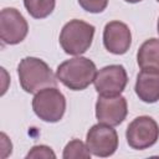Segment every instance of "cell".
Wrapping results in <instances>:
<instances>
[{
    "instance_id": "cell-1",
    "label": "cell",
    "mask_w": 159,
    "mask_h": 159,
    "mask_svg": "<svg viewBox=\"0 0 159 159\" xmlns=\"http://www.w3.org/2000/svg\"><path fill=\"white\" fill-rule=\"evenodd\" d=\"M17 76L20 86L26 93H37L46 87L57 86V77L50 66L37 57L22 58L17 66Z\"/></svg>"
},
{
    "instance_id": "cell-2",
    "label": "cell",
    "mask_w": 159,
    "mask_h": 159,
    "mask_svg": "<svg viewBox=\"0 0 159 159\" xmlns=\"http://www.w3.org/2000/svg\"><path fill=\"white\" fill-rule=\"evenodd\" d=\"M97 73L96 65L92 60L82 56L66 60L56 70L57 80L72 91H83L93 81Z\"/></svg>"
},
{
    "instance_id": "cell-3",
    "label": "cell",
    "mask_w": 159,
    "mask_h": 159,
    "mask_svg": "<svg viewBox=\"0 0 159 159\" xmlns=\"http://www.w3.org/2000/svg\"><path fill=\"white\" fill-rule=\"evenodd\" d=\"M94 26L78 19L70 20L60 32V45L62 50L71 56H81L92 45Z\"/></svg>"
},
{
    "instance_id": "cell-4",
    "label": "cell",
    "mask_w": 159,
    "mask_h": 159,
    "mask_svg": "<svg viewBox=\"0 0 159 159\" xmlns=\"http://www.w3.org/2000/svg\"><path fill=\"white\" fill-rule=\"evenodd\" d=\"M32 109L35 114L43 122H60L66 111V98L57 87H46L32 99Z\"/></svg>"
},
{
    "instance_id": "cell-5",
    "label": "cell",
    "mask_w": 159,
    "mask_h": 159,
    "mask_svg": "<svg viewBox=\"0 0 159 159\" xmlns=\"http://www.w3.org/2000/svg\"><path fill=\"white\" fill-rule=\"evenodd\" d=\"M125 139L132 149H148L153 147L159 139V125L152 117L139 116L128 124Z\"/></svg>"
},
{
    "instance_id": "cell-6",
    "label": "cell",
    "mask_w": 159,
    "mask_h": 159,
    "mask_svg": "<svg viewBox=\"0 0 159 159\" xmlns=\"http://www.w3.org/2000/svg\"><path fill=\"white\" fill-rule=\"evenodd\" d=\"M118 134L112 125L99 123L89 128L86 135V145L91 154L107 158L116 153L118 149Z\"/></svg>"
},
{
    "instance_id": "cell-7",
    "label": "cell",
    "mask_w": 159,
    "mask_h": 159,
    "mask_svg": "<svg viewBox=\"0 0 159 159\" xmlns=\"http://www.w3.org/2000/svg\"><path fill=\"white\" fill-rule=\"evenodd\" d=\"M128 83V75L122 65H109L97 71L93 84L101 96L120 94Z\"/></svg>"
},
{
    "instance_id": "cell-8",
    "label": "cell",
    "mask_w": 159,
    "mask_h": 159,
    "mask_svg": "<svg viewBox=\"0 0 159 159\" xmlns=\"http://www.w3.org/2000/svg\"><path fill=\"white\" fill-rule=\"evenodd\" d=\"M29 32V25L15 7H5L0 12V37L6 45L22 42Z\"/></svg>"
},
{
    "instance_id": "cell-9",
    "label": "cell",
    "mask_w": 159,
    "mask_h": 159,
    "mask_svg": "<svg viewBox=\"0 0 159 159\" xmlns=\"http://www.w3.org/2000/svg\"><path fill=\"white\" fill-rule=\"evenodd\" d=\"M128 114L127 99L120 96H101L98 94L96 102V118L99 123L112 127L123 123Z\"/></svg>"
},
{
    "instance_id": "cell-10",
    "label": "cell",
    "mask_w": 159,
    "mask_h": 159,
    "mask_svg": "<svg viewBox=\"0 0 159 159\" xmlns=\"http://www.w3.org/2000/svg\"><path fill=\"white\" fill-rule=\"evenodd\" d=\"M103 45L113 55H124L132 45L129 27L118 20L107 22L103 30Z\"/></svg>"
},
{
    "instance_id": "cell-11",
    "label": "cell",
    "mask_w": 159,
    "mask_h": 159,
    "mask_svg": "<svg viewBox=\"0 0 159 159\" xmlns=\"http://www.w3.org/2000/svg\"><path fill=\"white\" fill-rule=\"evenodd\" d=\"M135 93L140 101L145 103H155L159 101V70H142L137 75L134 86Z\"/></svg>"
},
{
    "instance_id": "cell-12",
    "label": "cell",
    "mask_w": 159,
    "mask_h": 159,
    "mask_svg": "<svg viewBox=\"0 0 159 159\" xmlns=\"http://www.w3.org/2000/svg\"><path fill=\"white\" fill-rule=\"evenodd\" d=\"M137 63L142 70H159V39L145 40L138 52Z\"/></svg>"
},
{
    "instance_id": "cell-13",
    "label": "cell",
    "mask_w": 159,
    "mask_h": 159,
    "mask_svg": "<svg viewBox=\"0 0 159 159\" xmlns=\"http://www.w3.org/2000/svg\"><path fill=\"white\" fill-rule=\"evenodd\" d=\"M56 0H24V6L34 19H45L55 9Z\"/></svg>"
},
{
    "instance_id": "cell-14",
    "label": "cell",
    "mask_w": 159,
    "mask_h": 159,
    "mask_svg": "<svg viewBox=\"0 0 159 159\" xmlns=\"http://www.w3.org/2000/svg\"><path fill=\"white\" fill-rule=\"evenodd\" d=\"M91 152L88 150L87 145L80 140V139H73L68 142L63 149L62 158L63 159H78V158H91Z\"/></svg>"
},
{
    "instance_id": "cell-15",
    "label": "cell",
    "mask_w": 159,
    "mask_h": 159,
    "mask_svg": "<svg viewBox=\"0 0 159 159\" xmlns=\"http://www.w3.org/2000/svg\"><path fill=\"white\" fill-rule=\"evenodd\" d=\"M80 6L91 14H99L106 10L108 0H77Z\"/></svg>"
},
{
    "instance_id": "cell-16",
    "label": "cell",
    "mask_w": 159,
    "mask_h": 159,
    "mask_svg": "<svg viewBox=\"0 0 159 159\" xmlns=\"http://www.w3.org/2000/svg\"><path fill=\"white\" fill-rule=\"evenodd\" d=\"M30 158H34V159H39V158L55 159L56 158V154L47 145H34L30 149V152L26 154V159H30Z\"/></svg>"
},
{
    "instance_id": "cell-17",
    "label": "cell",
    "mask_w": 159,
    "mask_h": 159,
    "mask_svg": "<svg viewBox=\"0 0 159 159\" xmlns=\"http://www.w3.org/2000/svg\"><path fill=\"white\" fill-rule=\"evenodd\" d=\"M0 138H1V143H0V147H1V158H6L12 152V144H11L10 139L7 138V135L5 133H1L0 134Z\"/></svg>"
},
{
    "instance_id": "cell-18",
    "label": "cell",
    "mask_w": 159,
    "mask_h": 159,
    "mask_svg": "<svg viewBox=\"0 0 159 159\" xmlns=\"http://www.w3.org/2000/svg\"><path fill=\"white\" fill-rule=\"evenodd\" d=\"M125 2H129V4H137V2H139V1H142V0H124Z\"/></svg>"
},
{
    "instance_id": "cell-19",
    "label": "cell",
    "mask_w": 159,
    "mask_h": 159,
    "mask_svg": "<svg viewBox=\"0 0 159 159\" xmlns=\"http://www.w3.org/2000/svg\"><path fill=\"white\" fill-rule=\"evenodd\" d=\"M157 29H158V34H159V19H158V24H157Z\"/></svg>"
},
{
    "instance_id": "cell-20",
    "label": "cell",
    "mask_w": 159,
    "mask_h": 159,
    "mask_svg": "<svg viewBox=\"0 0 159 159\" xmlns=\"http://www.w3.org/2000/svg\"><path fill=\"white\" fill-rule=\"evenodd\" d=\"M157 1H158V2H159V0H157Z\"/></svg>"
}]
</instances>
